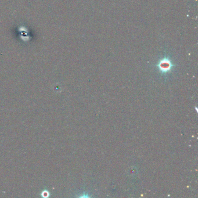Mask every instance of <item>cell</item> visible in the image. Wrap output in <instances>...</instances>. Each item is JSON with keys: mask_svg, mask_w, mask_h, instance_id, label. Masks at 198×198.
Here are the masks:
<instances>
[{"mask_svg": "<svg viewBox=\"0 0 198 198\" xmlns=\"http://www.w3.org/2000/svg\"><path fill=\"white\" fill-rule=\"evenodd\" d=\"M173 66L174 65L168 57L163 58L159 62L158 64L159 69L162 73H167L169 72Z\"/></svg>", "mask_w": 198, "mask_h": 198, "instance_id": "cell-1", "label": "cell"}, {"mask_svg": "<svg viewBox=\"0 0 198 198\" xmlns=\"http://www.w3.org/2000/svg\"><path fill=\"white\" fill-rule=\"evenodd\" d=\"M41 197L43 198H48L50 197V192L47 190H44L41 192Z\"/></svg>", "mask_w": 198, "mask_h": 198, "instance_id": "cell-2", "label": "cell"}]
</instances>
